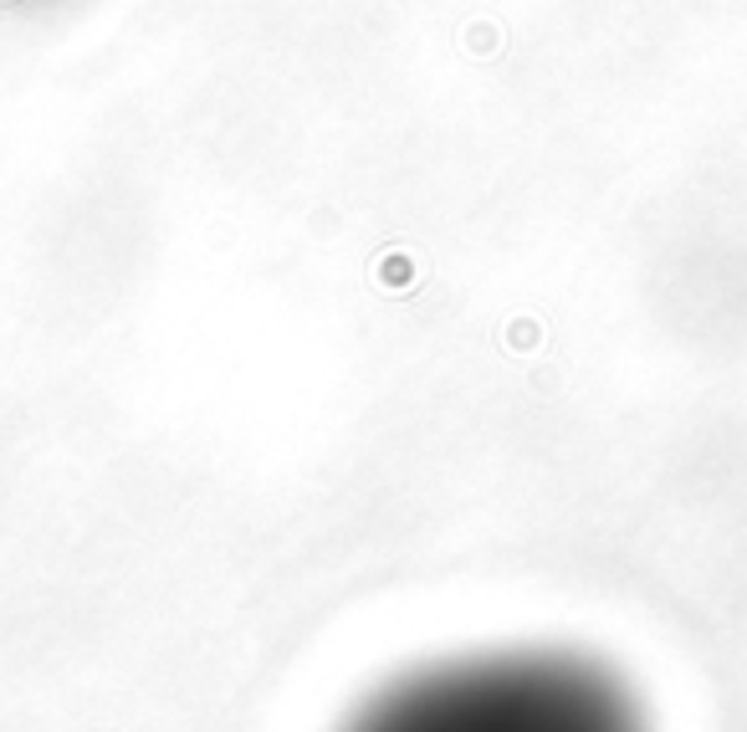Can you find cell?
<instances>
[{"mask_svg": "<svg viewBox=\"0 0 747 732\" xmlns=\"http://www.w3.org/2000/svg\"><path fill=\"white\" fill-rule=\"evenodd\" d=\"M338 732H635V718L573 656L481 651L384 681Z\"/></svg>", "mask_w": 747, "mask_h": 732, "instance_id": "cell-1", "label": "cell"}]
</instances>
